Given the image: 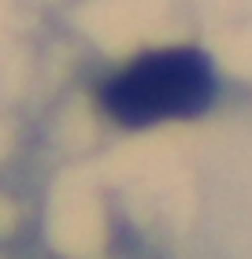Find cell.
Instances as JSON below:
<instances>
[{
    "mask_svg": "<svg viewBox=\"0 0 252 259\" xmlns=\"http://www.w3.org/2000/svg\"><path fill=\"white\" fill-rule=\"evenodd\" d=\"M219 78L200 49H152L100 81V108L112 122L145 130L160 122L197 119L215 104Z\"/></svg>",
    "mask_w": 252,
    "mask_h": 259,
    "instance_id": "obj_1",
    "label": "cell"
}]
</instances>
